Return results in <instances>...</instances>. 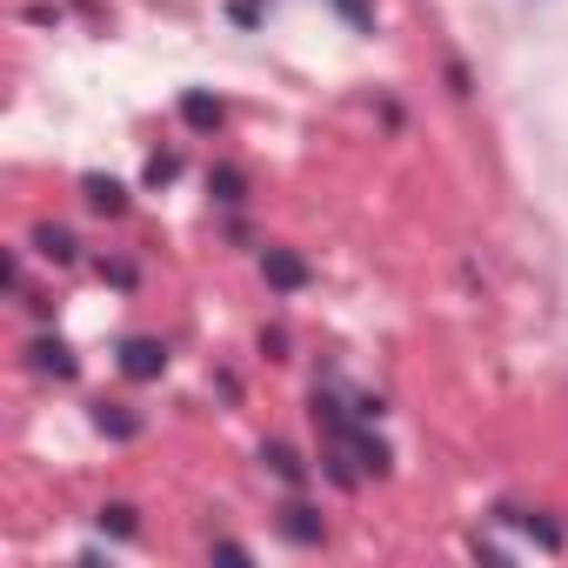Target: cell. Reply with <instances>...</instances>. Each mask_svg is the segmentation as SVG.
Instances as JSON below:
<instances>
[{"label": "cell", "instance_id": "obj_9", "mask_svg": "<svg viewBox=\"0 0 568 568\" xmlns=\"http://www.w3.org/2000/svg\"><path fill=\"white\" fill-rule=\"evenodd\" d=\"M495 521H515V528H528L541 548H561V528H555V521H541V515H528V508H495Z\"/></svg>", "mask_w": 568, "mask_h": 568}, {"label": "cell", "instance_id": "obj_10", "mask_svg": "<svg viewBox=\"0 0 568 568\" xmlns=\"http://www.w3.org/2000/svg\"><path fill=\"white\" fill-rule=\"evenodd\" d=\"M207 194H214L221 207H241V201H247V181H241V168H214V174H207Z\"/></svg>", "mask_w": 568, "mask_h": 568}, {"label": "cell", "instance_id": "obj_6", "mask_svg": "<svg viewBox=\"0 0 568 568\" xmlns=\"http://www.w3.org/2000/svg\"><path fill=\"white\" fill-rule=\"evenodd\" d=\"M34 254H41V261H54V267H68V261L81 254V241H74L68 227H54V221H48V227H34Z\"/></svg>", "mask_w": 568, "mask_h": 568}, {"label": "cell", "instance_id": "obj_7", "mask_svg": "<svg viewBox=\"0 0 568 568\" xmlns=\"http://www.w3.org/2000/svg\"><path fill=\"white\" fill-rule=\"evenodd\" d=\"M94 428L114 435V442H134V435H141V415H128L121 402H94Z\"/></svg>", "mask_w": 568, "mask_h": 568}, {"label": "cell", "instance_id": "obj_8", "mask_svg": "<svg viewBox=\"0 0 568 568\" xmlns=\"http://www.w3.org/2000/svg\"><path fill=\"white\" fill-rule=\"evenodd\" d=\"M28 355H34V368H41V375H61V382H74V355H68V342H34Z\"/></svg>", "mask_w": 568, "mask_h": 568}, {"label": "cell", "instance_id": "obj_5", "mask_svg": "<svg viewBox=\"0 0 568 568\" xmlns=\"http://www.w3.org/2000/svg\"><path fill=\"white\" fill-rule=\"evenodd\" d=\"M281 535H288V541H302V548H315L328 528H322V515H315L308 501H288V508H281Z\"/></svg>", "mask_w": 568, "mask_h": 568}, {"label": "cell", "instance_id": "obj_1", "mask_svg": "<svg viewBox=\"0 0 568 568\" xmlns=\"http://www.w3.org/2000/svg\"><path fill=\"white\" fill-rule=\"evenodd\" d=\"M261 281H267L274 295H302L308 281H315V267H308V261H302L295 247H281V241H267V247H261Z\"/></svg>", "mask_w": 568, "mask_h": 568}, {"label": "cell", "instance_id": "obj_12", "mask_svg": "<svg viewBox=\"0 0 568 568\" xmlns=\"http://www.w3.org/2000/svg\"><path fill=\"white\" fill-rule=\"evenodd\" d=\"M101 528H108V535H134V528H141V515H134L128 501H108V508H101Z\"/></svg>", "mask_w": 568, "mask_h": 568}, {"label": "cell", "instance_id": "obj_2", "mask_svg": "<svg viewBox=\"0 0 568 568\" xmlns=\"http://www.w3.org/2000/svg\"><path fill=\"white\" fill-rule=\"evenodd\" d=\"M121 375H128V382H161V375H168V342L128 335V342H121Z\"/></svg>", "mask_w": 568, "mask_h": 568}, {"label": "cell", "instance_id": "obj_4", "mask_svg": "<svg viewBox=\"0 0 568 568\" xmlns=\"http://www.w3.org/2000/svg\"><path fill=\"white\" fill-rule=\"evenodd\" d=\"M181 121H187L194 134H214V128L227 121V108H221L214 94H201V88H187V94H181Z\"/></svg>", "mask_w": 568, "mask_h": 568}, {"label": "cell", "instance_id": "obj_11", "mask_svg": "<svg viewBox=\"0 0 568 568\" xmlns=\"http://www.w3.org/2000/svg\"><path fill=\"white\" fill-rule=\"evenodd\" d=\"M261 462H267L281 481H308V462H302L295 448H281V442H267V448H261Z\"/></svg>", "mask_w": 568, "mask_h": 568}, {"label": "cell", "instance_id": "obj_3", "mask_svg": "<svg viewBox=\"0 0 568 568\" xmlns=\"http://www.w3.org/2000/svg\"><path fill=\"white\" fill-rule=\"evenodd\" d=\"M81 194H88V207H94V214H108V221H114V214H128V187H121L114 174H81Z\"/></svg>", "mask_w": 568, "mask_h": 568}, {"label": "cell", "instance_id": "obj_13", "mask_svg": "<svg viewBox=\"0 0 568 568\" xmlns=\"http://www.w3.org/2000/svg\"><path fill=\"white\" fill-rule=\"evenodd\" d=\"M174 174H181L174 154H154V161H148V187H161V181H174Z\"/></svg>", "mask_w": 568, "mask_h": 568}]
</instances>
